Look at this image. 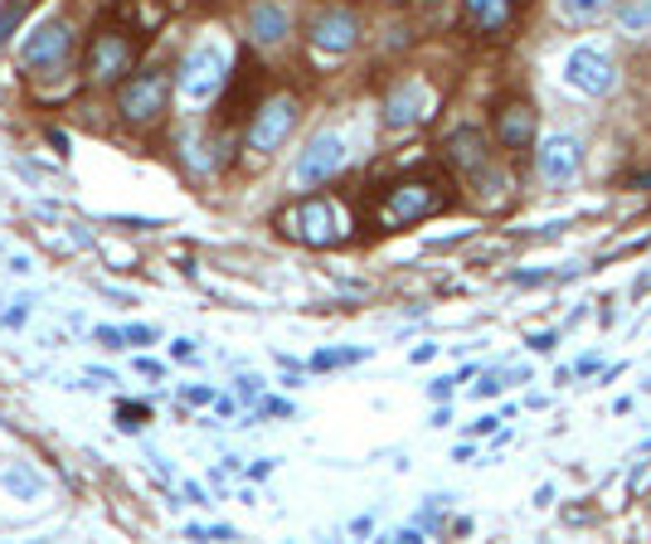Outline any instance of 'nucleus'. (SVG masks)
Returning a JSON list of instances; mask_svg holds the SVG:
<instances>
[{"label":"nucleus","mask_w":651,"mask_h":544,"mask_svg":"<svg viewBox=\"0 0 651 544\" xmlns=\"http://www.w3.org/2000/svg\"><path fill=\"white\" fill-rule=\"evenodd\" d=\"M258 394H263V379H258V375L238 379V399H244V404H248V399H258Z\"/></svg>","instance_id":"26"},{"label":"nucleus","mask_w":651,"mask_h":544,"mask_svg":"<svg viewBox=\"0 0 651 544\" xmlns=\"http://www.w3.org/2000/svg\"><path fill=\"white\" fill-rule=\"evenodd\" d=\"M224 83H229V59H224V49H215V44L190 49V59L180 63V78H176V88L190 102H205L209 92L224 88Z\"/></svg>","instance_id":"5"},{"label":"nucleus","mask_w":651,"mask_h":544,"mask_svg":"<svg viewBox=\"0 0 651 544\" xmlns=\"http://www.w3.org/2000/svg\"><path fill=\"white\" fill-rule=\"evenodd\" d=\"M277 229H283L287 238H297V244H307V248H331V244H341L345 238V219H341V209L331 200L312 195V200L287 205L283 215H277Z\"/></svg>","instance_id":"1"},{"label":"nucleus","mask_w":651,"mask_h":544,"mask_svg":"<svg viewBox=\"0 0 651 544\" xmlns=\"http://www.w3.org/2000/svg\"><path fill=\"white\" fill-rule=\"evenodd\" d=\"M156 340V326H127V345H151Z\"/></svg>","instance_id":"27"},{"label":"nucleus","mask_w":651,"mask_h":544,"mask_svg":"<svg viewBox=\"0 0 651 544\" xmlns=\"http://www.w3.org/2000/svg\"><path fill=\"white\" fill-rule=\"evenodd\" d=\"M297 98H268L263 108L254 112V122H248V146H254L258 156L277 151V146L287 141V131L297 127Z\"/></svg>","instance_id":"6"},{"label":"nucleus","mask_w":651,"mask_h":544,"mask_svg":"<svg viewBox=\"0 0 651 544\" xmlns=\"http://www.w3.org/2000/svg\"><path fill=\"white\" fill-rule=\"evenodd\" d=\"M423 117H428V88L418 83V78H408V83H398L389 98H384V127L389 131H404V127H418Z\"/></svg>","instance_id":"12"},{"label":"nucleus","mask_w":651,"mask_h":544,"mask_svg":"<svg viewBox=\"0 0 651 544\" xmlns=\"http://www.w3.org/2000/svg\"><path fill=\"white\" fill-rule=\"evenodd\" d=\"M92 336H98L102 345H108V350H117V345H127V330H117V326H98V330H92Z\"/></svg>","instance_id":"25"},{"label":"nucleus","mask_w":651,"mask_h":544,"mask_svg":"<svg viewBox=\"0 0 651 544\" xmlns=\"http://www.w3.org/2000/svg\"><path fill=\"white\" fill-rule=\"evenodd\" d=\"M355 39H361V24H355L351 10H322V16L312 20V44L322 49V55H351Z\"/></svg>","instance_id":"11"},{"label":"nucleus","mask_w":651,"mask_h":544,"mask_svg":"<svg viewBox=\"0 0 651 544\" xmlns=\"http://www.w3.org/2000/svg\"><path fill=\"white\" fill-rule=\"evenodd\" d=\"M530 350L550 355V350H554V330H535V336H530Z\"/></svg>","instance_id":"29"},{"label":"nucleus","mask_w":651,"mask_h":544,"mask_svg":"<svg viewBox=\"0 0 651 544\" xmlns=\"http://www.w3.org/2000/svg\"><path fill=\"white\" fill-rule=\"evenodd\" d=\"M292 20L283 6H273V0H258L254 10H248V34H254V44H277V39H287Z\"/></svg>","instance_id":"16"},{"label":"nucleus","mask_w":651,"mask_h":544,"mask_svg":"<svg viewBox=\"0 0 651 544\" xmlns=\"http://www.w3.org/2000/svg\"><path fill=\"white\" fill-rule=\"evenodd\" d=\"M146 418H151V408H146V404H122V408H117V428H122V433H141Z\"/></svg>","instance_id":"21"},{"label":"nucleus","mask_w":651,"mask_h":544,"mask_svg":"<svg viewBox=\"0 0 651 544\" xmlns=\"http://www.w3.org/2000/svg\"><path fill=\"white\" fill-rule=\"evenodd\" d=\"M501 379H506V369H496V375H482V384H472V394H476V399H496Z\"/></svg>","instance_id":"24"},{"label":"nucleus","mask_w":651,"mask_h":544,"mask_svg":"<svg viewBox=\"0 0 651 544\" xmlns=\"http://www.w3.org/2000/svg\"><path fill=\"white\" fill-rule=\"evenodd\" d=\"M170 92H176V78L170 73H137L131 83L117 88V112L127 117L131 127H151L156 117L170 108Z\"/></svg>","instance_id":"2"},{"label":"nucleus","mask_w":651,"mask_h":544,"mask_svg":"<svg viewBox=\"0 0 651 544\" xmlns=\"http://www.w3.org/2000/svg\"><path fill=\"white\" fill-rule=\"evenodd\" d=\"M258 83H263V69H258L254 59H244V63H238V73H229V92H224V102H219V117H224V122H238V117L254 108Z\"/></svg>","instance_id":"14"},{"label":"nucleus","mask_w":651,"mask_h":544,"mask_svg":"<svg viewBox=\"0 0 651 544\" xmlns=\"http://www.w3.org/2000/svg\"><path fill=\"white\" fill-rule=\"evenodd\" d=\"M24 10H30V0H10V6L0 10V49L10 44V30H16V24H20Z\"/></svg>","instance_id":"22"},{"label":"nucleus","mask_w":651,"mask_h":544,"mask_svg":"<svg viewBox=\"0 0 651 544\" xmlns=\"http://www.w3.org/2000/svg\"><path fill=\"white\" fill-rule=\"evenodd\" d=\"M0 486H6L10 496H20V501H39V491H45L39 472H34V467H24V462H16V467L0 472Z\"/></svg>","instance_id":"18"},{"label":"nucleus","mask_w":651,"mask_h":544,"mask_svg":"<svg viewBox=\"0 0 651 544\" xmlns=\"http://www.w3.org/2000/svg\"><path fill=\"white\" fill-rule=\"evenodd\" d=\"M185 399H190V404H209V399H215V389H185Z\"/></svg>","instance_id":"31"},{"label":"nucleus","mask_w":651,"mask_h":544,"mask_svg":"<svg viewBox=\"0 0 651 544\" xmlns=\"http://www.w3.org/2000/svg\"><path fill=\"white\" fill-rule=\"evenodd\" d=\"M525 0H467V16L476 30H486V34H496V30H506L511 16L521 10Z\"/></svg>","instance_id":"17"},{"label":"nucleus","mask_w":651,"mask_h":544,"mask_svg":"<svg viewBox=\"0 0 651 544\" xmlns=\"http://www.w3.org/2000/svg\"><path fill=\"white\" fill-rule=\"evenodd\" d=\"M453 384H457V379H433V384H428V394H433L437 404H447V399H453Z\"/></svg>","instance_id":"28"},{"label":"nucleus","mask_w":651,"mask_h":544,"mask_svg":"<svg viewBox=\"0 0 651 544\" xmlns=\"http://www.w3.org/2000/svg\"><path fill=\"white\" fill-rule=\"evenodd\" d=\"M69 49H73L69 24H63V20H45L30 39H24L20 63H24V69H59V63L69 59Z\"/></svg>","instance_id":"9"},{"label":"nucleus","mask_w":651,"mask_h":544,"mask_svg":"<svg viewBox=\"0 0 651 544\" xmlns=\"http://www.w3.org/2000/svg\"><path fill=\"white\" fill-rule=\"evenodd\" d=\"M433 355H437V345H418V350H414V365H423V360H433Z\"/></svg>","instance_id":"32"},{"label":"nucleus","mask_w":651,"mask_h":544,"mask_svg":"<svg viewBox=\"0 0 651 544\" xmlns=\"http://www.w3.org/2000/svg\"><path fill=\"white\" fill-rule=\"evenodd\" d=\"M263 414H277V418L287 414V418H292V404H287V399H268V404H263Z\"/></svg>","instance_id":"30"},{"label":"nucleus","mask_w":651,"mask_h":544,"mask_svg":"<svg viewBox=\"0 0 651 544\" xmlns=\"http://www.w3.org/2000/svg\"><path fill=\"white\" fill-rule=\"evenodd\" d=\"M437 209H447V195L437 180H404L384 195L379 205V224L384 229H398V224H414V219H428Z\"/></svg>","instance_id":"3"},{"label":"nucleus","mask_w":651,"mask_h":544,"mask_svg":"<svg viewBox=\"0 0 651 544\" xmlns=\"http://www.w3.org/2000/svg\"><path fill=\"white\" fill-rule=\"evenodd\" d=\"M137 63V39L127 30H98L88 39V55H83V69L92 83H117V78L131 73Z\"/></svg>","instance_id":"4"},{"label":"nucleus","mask_w":651,"mask_h":544,"mask_svg":"<svg viewBox=\"0 0 651 544\" xmlns=\"http://www.w3.org/2000/svg\"><path fill=\"white\" fill-rule=\"evenodd\" d=\"M564 83L589 92V98H608L618 88V63L608 55H598V49H574L564 59Z\"/></svg>","instance_id":"7"},{"label":"nucleus","mask_w":651,"mask_h":544,"mask_svg":"<svg viewBox=\"0 0 651 544\" xmlns=\"http://www.w3.org/2000/svg\"><path fill=\"white\" fill-rule=\"evenodd\" d=\"M579 166H583V146L579 137H544L540 146V156H535V170L550 185H569L579 176Z\"/></svg>","instance_id":"10"},{"label":"nucleus","mask_w":651,"mask_h":544,"mask_svg":"<svg viewBox=\"0 0 651 544\" xmlns=\"http://www.w3.org/2000/svg\"><path fill=\"white\" fill-rule=\"evenodd\" d=\"M447 161H453L462 176H486V166H491V151H486V137H482V127H457L453 137H447Z\"/></svg>","instance_id":"13"},{"label":"nucleus","mask_w":651,"mask_h":544,"mask_svg":"<svg viewBox=\"0 0 651 544\" xmlns=\"http://www.w3.org/2000/svg\"><path fill=\"white\" fill-rule=\"evenodd\" d=\"M618 24H622V34H632V39L651 34V0H628V6H618Z\"/></svg>","instance_id":"19"},{"label":"nucleus","mask_w":651,"mask_h":544,"mask_svg":"<svg viewBox=\"0 0 651 544\" xmlns=\"http://www.w3.org/2000/svg\"><path fill=\"white\" fill-rule=\"evenodd\" d=\"M608 6H613V0H560V16L569 24H589L598 16H608Z\"/></svg>","instance_id":"20"},{"label":"nucleus","mask_w":651,"mask_h":544,"mask_svg":"<svg viewBox=\"0 0 651 544\" xmlns=\"http://www.w3.org/2000/svg\"><path fill=\"white\" fill-rule=\"evenodd\" d=\"M369 350H322L312 360V369H336V365H355V360H365Z\"/></svg>","instance_id":"23"},{"label":"nucleus","mask_w":651,"mask_h":544,"mask_svg":"<svg viewBox=\"0 0 651 544\" xmlns=\"http://www.w3.org/2000/svg\"><path fill=\"white\" fill-rule=\"evenodd\" d=\"M341 166H345L341 131H316V137L307 141V151L297 156V170H292V180H297V185H322V180L336 176Z\"/></svg>","instance_id":"8"},{"label":"nucleus","mask_w":651,"mask_h":544,"mask_svg":"<svg viewBox=\"0 0 651 544\" xmlns=\"http://www.w3.org/2000/svg\"><path fill=\"white\" fill-rule=\"evenodd\" d=\"M496 141L506 151H530V141H535V108L530 102H506L496 112Z\"/></svg>","instance_id":"15"}]
</instances>
